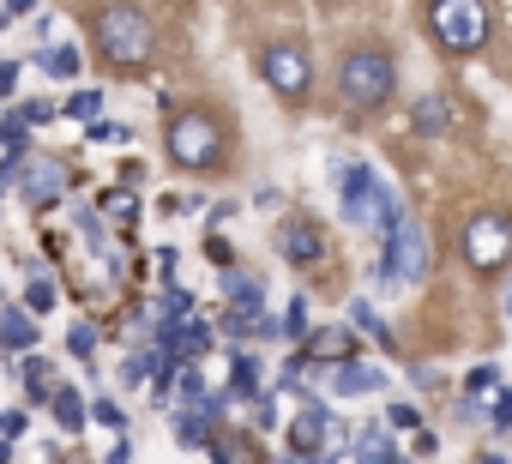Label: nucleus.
<instances>
[{"instance_id": "nucleus-29", "label": "nucleus", "mask_w": 512, "mask_h": 464, "mask_svg": "<svg viewBox=\"0 0 512 464\" xmlns=\"http://www.w3.org/2000/svg\"><path fill=\"white\" fill-rule=\"evenodd\" d=\"M494 434H512V392H494V410H488Z\"/></svg>"}, {"instance_id": "nucleus-9", "label": "nucleus", "mask_w": 512, "mask_h": 464, "mask_svg": "<svg viewBox=\"0 0 512 464\" xmlns=\"http://www.w3.org/2000/svg\"><path fill=\"white\" fill-rule=\"evenodd\" d=\"M260 73H266V85H272L278 97H302L308 79H314V61H308V49H296V43H272V49L260 55Z\"/></svg>"}, {"instance_id": "nucleus-37", "label": "nucleus", "mask_w": 512, "mask_h": 464, "mask_svg": "<svg viewBox=\"0 0 512 464\" xmlns=\"http://www.w3.org/2000/svg\"><path fill=\"white\" fill-rule=\"evenodd\" d=\"M205 254H211L217 266H229V242H223V236H211V242H205Z\"/></svg>"}, {"instance_id": "nucleus-41", "label": "nucleus", "mask_w": 512, "mask_h": 464, "mask_svg": "<svg viewBox=\"0 0 512 464\" xmlns=\"http://www.w3.org/2000/svg\"><path fill=\"white\" fill-rule=\"evenodd\" d=\"M326 464H356V458H326Z\"/></svg>"}, {"instance_id": "nucleus-25", "label": "nucleus", "mask_w": 512, "mask_h": 464, "mask_svg": "<svg viewBox=\"0 0 512 464\" xmlns=\"http://www.w3.org/2000/svg\"><path fill=\"white\" fill-rule=\"evenodd\" d=\"M67 350L85 362V356L97 350V326H91V320H73V332H67Z\"/></svg>"}, {"instance_id": "nucleus-6", "label": "nucleus", "mask_w": 512, "mask_h": 464, "mask_svg": "<svg viewBox=\"0 0 512 464\" xmlns=\"http://www.w3.org/2000/svg\"><path fill=\"white\" fill-rule=\"evenodd\" d=\"M163 145H169V163L175 169H211L223 157V133H217L211 115H175Z\"/></svg>"}, {"instance_id": "nucleus-32", "label": "nucleus", "mask_w": 512, "mask_h": 464, "mask_svg": "<svg viewBox=\"0 0 512 464\" xmlns=\"http://www.w3.org/2000/svg\"><path fill=\"white\" fill-rule=\"evenodd\" d=\"M109 211H115V217L133 229V217H139V199H133V193H115V199H109Z\"/></svg>"}, {"instance_id": "nucleus-24", "label": "nucleus", "mask_w": 512, "mask_h": 464, "mask_svg": "<svg viewBox=\"0 0 512 464\" xmlns=\"http://www.w3.org/2000/svg\"><path fill=\"white\" fill-rule=\"evenodd\" d=\"M25 127H31V121H25V109H13V115H7V121H0V145H7V151H13V157H19V151H25Z\"/></svg>"}, {"instance_id": "nucleus-14", "label": "nucleus", "mask_w": 512, "mask_h": 464, "mask_svg": "<svg viewBox=\"0 0 512 464\" xmlns=\"http://www.w3.org/2000/svg\"><path fill=\"white\" fill-rule=\"evenodd\" d=\"M223 296L241 314H266V290H260V278H247V272H223Z\"/></svg>"}, {"instance_id": "nucleus-28", "label": "nucleus", "mask_w": 512, "mask_h": 464, "mask_svg": "<svg viewBox=\"0 0 512 464\" xmlns=\"http://www.w3.org/2000/svg\"><path fill=\"white\" fill-rule=\"evenodd\" d=\"M25 308H31V314H49V308H55V284H49V278H37V284L25 290Z\"/></svg>"}, {"instance_id": "nucleus-10", "label": "nucleus", "mask_w": 512, "mask_h": 464, "mask_svg": "<svg viewBox=\"0 0 512 464\" xmlns=\"http://www.w3.org/2000/svg\"><path fill=\"white\" fill-rule=\"evenodd\" d=\"M332 428H338V422H332V410H326V404L314 398V404H308V410H302V416L290 422V446H296L302 458H314V452H326Z\"/></svg>"}, {"instance_id": "nucleus-39", "label": "nucleus", "mask_w": 512, "mask_h": 464, "mask_svg": "<svg viewBox=\"0 0 512 464\" xmlns=\"http://www.w3.org/2000/svg\"><path fill=\"white\" fill-rule=\"evenodd\" d=\"M211 464H235V452L229 446H211Z\"/></svg>"}, {"instance_id": "nucleus-13", "label": "nucleus", "mask_w": 512, "mask_h": 464, "mask_svg": "<svg viewBox=\"0 0 512 464\" xmlns=\"http://www.w3.org/2000/svg\"><path fill=\"white\" fill-rule=\"evenodd\" d=\"M0 344L7 350H37V314L31 308H0Z\"/></svg>"}, {"instance_id": "nucleus-20", "label": "nucleus", "mask_w": 512, "mask_h": 464, "mask_svg": "<svg viewBox=\"0 0 512 464\" xmlns=\"http://www.w3.org/2000/svg\"><path fill=\"white\" fill-rule=\"evenodd\" d=\"M229 392H235V398H260V362H253V356H235V368H229Z\"/></svg>"}, {"instance_id": "nucleus-12", "label": "nucleus", "mask_w": 512, "mask_h": 464, "mask_svg": "<svg viewBox=\"0 0 512 464\" xmlns=\"http://www.w3.org/2000/svg\"><path fill=\"white\" fill-rule=\"evenodd\" d=\"M380 386H386V368H374V362H338L332 368L338 398H362V392H380Z\"/></svg>"}, {"instance_id": "nucleus-21", "label": "nucleus", "mask_w": 512, "mask_h": 464, "mask_svg": "<svg viewBox=\"0 0 512 464\" xmlns=\"http://www.w3.org/2000/svg\"><path fill=\"white\" fill-rule=\"evenodd\" d=\"M19 374H25V392H31V404H49V398H55V386H49L55 374H49V362H43V356H31Z\"/></svg>"}, {"instance_id": "nucleus-43", "label": "nucleus", "mask_w": 512, "mask_h": 464, "mask_svg": "<svg viewBox=\"0 0 512 464\" xmlns=\"http://www.w3.org/2000/svg\"><path fill=\"white\" fill-rule=\"evenodd\" d=\"M506 314H512V290H506Z\"/></svg>"}, {"instance_id": "nucleus-26", "label": "nucleus", "mask_w": 512, "mask_h": 464, "mask_svg": "<svg viewBox=\"0 0 512 464\" xmlns=\"http://www.w3.org/2000/svg\"><path fill=\"white\" fill-rule=\"evenodd\" d=\"M308 332H314V326H308V302H290V308H284V332H278V338H308Z\"/></svg>"}, {"instance_id": "nucleus-17", "label": "nucleus", "mask_w": 512, "mask_h": 464, "mask_svg": "<svg viewBox=\"0 0 512 464\" xmlns=\"http://www.w3.org/2000/svg\"><path fill=\"white\" fill-rule=\"evenodd\" d=\"M350 332H368L374 344H386V350H392V326L368 308V296H356V302H350Z\"/></svg>"}, {"instance_id": "nucleus-33", "label": "nucleus", "mask_w": 512, "mask_h": 464, "mask_svg": "<svg viewBox=\"0 0 512 464\" xmlns=\"http://www.w3.org/2000/svg\"><path fill=\"white\" fill-rule=\"evenodd\" d=\"M392 428H422V416L410 404H392Z\"/></svg>"}, {"instance_id": "nucleus-35", "label": "nucleus", "mask_w": 512, "mask_h": 464, "mask_svg": "<svg viewBox=\"0 0 512 464\" xmlns=\"http://www.w3.org/2000/svg\"><path fill=\"white\" fill-rule=\"evenodd\" d=\"M103 464H133V440H115V446H109V458H103Z\"/></svg>"}, {"instance_id": "nucleus-7", "label": "nucleus", "mask_w": 512, "mask_h": 464, "mask_svg": "<svg viewBox=\"0 0 512 464\" xmlns=\"http://www.w3.org/2000/svg\"><path fill=\"white\" fill-rule=\"evenodd\" d=\"M458 248H464V260L476 272H500L512 260V223L506 217H476L464 236H458Z\"/></svg>"}, {"instance_id": "nucleus-38", "label": "nucleus", "mask_w": 512, "mask_h": 464, "mask_svg": "<svg viewBox=\"0 0 512 464\" xmlns=\"http://www.w3.org/2000/svg\"><path fill=\"white\" fill-rule=\"evenodd\" d=\"M7 13L19 19V13H37V0H7Z\"/></svg>"}, {"instance_id": "nucleus-15", "label": "nucleus", "mask_w": 512, "mask_h": 464, "mask_svg": "<svg viewBox=\"0 0 512 464\" xmlns=\"http://www.w3.org/2000/svg\"><path fill=\"white\" fill-rule=\"evenodd\" d=\"M356 464H404V458L392 452V434L380 422H368V428H356Z\"/></svg>"}, {"instance_id": "nucleus-16", "label": "nucleus", "mask_w": 512, "mask_h": 464, "mask_svg": "<svg viewBox=\"0 0 512 464\" xmlns=\"http://www.w3.org/2000/svg\"><path fill=\"white\" fill-rule=\"evenodd\" d=\"M37 67L49 79H79V49L73 43H49V49H37Z\"/></svg>"}, {"instance_id": "nucleus-40", "label": "nucleus", "mask_w": 512, "mask_h": 464, "mask_svg": "<svg viewBox=\"0 0 512 464\" xmlns=\"http://www.w3.org/2000/svg\"><path fill=\"white\" fill-rule=\"evenodd\" d=\"M476 464H506V458H500V452H488V458H476Z\"/></svg>"}, {"instance_id": "nucleus-4", "label": "nucleus", "mask_w": 512, "mask_h": 464, "mask_svg": "<svg viewBox=\"0 0 512 464\" xmlns=\"http://www.w3.org/2000/svg\"><path fill=\"white\" fill-rule=\"evenodd\" d=\"M392 55L386 49H350L344 55V67H338V91H344V103L350 109H380L386 97H392Z\"/></svg>"}, {"instance_id": "nucleus-42", "label": "nucleus", "mask_w": 512, "mask_h": 464, "mask_svg": "<svg viewBox=\"0 0 512 464\" xmlns=\"http://www.w3.org/2000/svg\"><path fill=\"white\" fill-rule=\"evenodd\" d=\"M0 464H7V440H0Z\"/></svg>"}, {"instance_id": "nucleus-27", "label": "nucleus", "mask_w": 512, "mask_h": 464, "mask_svg": "<svg viewBox=\"0 0 512 464\" xmlns=\"http://www.w3.org/2000/svg\"><path fill=\"white\" fill-rule=\"evenodd\" d=\"M85 139H91V145H127L133 133H127V127H115V121H91V133H85Z\"/></svg>"}, {"instance_id": "nucleus-34", "label": "nucleus", "mask_w": 512, "mask_h": 464, "mask_svg": "<svg viewBox=\"0 0 512 464\" xmlns=\"http://www.w3.org/2000/svg\"><path fill=\"white\" fill-rule=\"evenodd\" d=\"M25 121H31V127H43V121H55V103H31V109H25Z\"/></svg>"}, {"instance_id": "nucleus-18", "label": "nucleus", "mask_w": 512, "mask_h": 464, "mask_svg": "<svg viewBox=\"0 0 512 464\" xmlns=\"http://www.w3.org/2000/svg\"><path fill=\"white\" fill-rule=\"evenodd\" d=\"M49 404H55V422H61L67 434H79V428H85V416H91V404H85V398H79L73 386H61V392H55Z\"/></svg>"}, {"instance_id": "nucleus-3", "label": "nucleus", "mask_w": 512, "mask_h": 464, "mask_svg": "<svg viewBox=\"0 0 512 464\" xmlns=\"http://www.w3.org/2000/svg\"><path fill=\"white\" fill-rule=\"evenodd\" d=\"M380 290H410L428 278V236H422V223H398L392 236H380V266H374Z\"/></svg>"}, {"instance_id": "nucleus-30", "label": "nucleus", "mask_w": 512, "mask_h": 464, "mask_svg": "<svg viewBox=\"0 0 512 464\" xmlns=\"http://www.w3.org/2000/svg\"><path fill=\"white\" fill-rule=\"evenodd\" d=\"M91 416H97L103 428H127V416H121V404H115V398H97V404H91Z\"/></svg>"}, {"instance_id": "nucleus-19", "label": "nucleus", "mask_w": 512, "mask_h": 464, "mask_svg": "<svg viewBox=\"0 0 512 464\" xmlns=\"http://www.w3.org/2000/svg\"><path fill=\"white\" fill-rule=\"evenodd\" d=\"M308 344H314V356H326V362H350V332H344V326H320V332H308Z\"/></svg>"}, {"instance_id": "nucleus-36", "label": "nucleus", "mask_w": 512, "mask_h": 464, "mask_svg": "<svg viewBox=\"0 0 512 464\" xmlns=\"http://www.w3.org/2000/svg\"><path fill=\"white\" fill-rule=\"evenodd\" d=\"M13 85H19V67H13V61H0V97H13Z\"/></svg>"}, {"instance_id": "nucleus-5", "label": "nucleus", "mask_w": 512, "mask_h": 464, "mask_svg": "<svg viewBox=\"0 0 512 464\" xmlns=\"http://www.w3.org/2000/svg\"><path fill=\"white\" fill-rule=\"evenodd\" d=\"M428 25H434V43L452 49V55H470V49L488 43V7L482 0H434Z\"/></svg>"}, {"instance_id": "nucleus-1", "label": "nucleus", "mask_w": 512, "mask_h": 464, "mask_svg": "<svg viewBox=\"0 0 512 464\" xmlns=\"http://www.w3.org/2000/svg\"><path fill=\"white\" fill-rule=\"evenodd\" d=\"M338 205L356 229H374V236H392V229L404 223V199L368 169V163H344L338 169Z\"/></svg>"}, {"instance_id": "nucleus-11", "label": "nucleus", "mask_w": 512, "mask_h": 464, "mask_svg": "<svg viewBox=\"0 0 512 464\" xmlns=\"http://www.w3.org/2000/svg\"><path fill=\"white\" fill-rule=\"evenodd\" d=\"M278 254L290 260V266H320V254H326V236L308 223V217H296L284 236H278Z\"/></svg>"}, {"instance_id": "nucleus-31", "label": "nucleus", "mask_w": 512, "mask_h": 464, "mask_svg": "<svg viewBox=\"0 0 512 464\" xmlns=\"http://www.w3.org/2000/svg\"><path fill=\"white\" fill-rule=\"evenodd\" d=\"M31 422H25V410H0V440H19Z\"/></svg>"}, {"instance_id": "nucleus-8", "label": "nucleus", "mask_w": 512, "mask_h": 464, "mask_svg": "<svg viewBox=\"0 0 512 464\" xmlns=\"http://www.w3.org/2000/svg\"><path fill=\"white\" fill-rule=\"evenodd\" d=\"M13 181H19V199H25L31 211H49V205L67 193V163H61V157H19Z\"/></svg>"}, {"instance_id": "nucleus-2", "label": "nucleus", "mask_w": 512, "mask_h": 464, "mask_svg": "<svg viewBox=\"0 0 512 464\" xmlns=\"http://www.w3.org/2000/svg\"><path fill=\"white\" fill-rule=\"evenodd\" d=\"M97 43H103V55L115 67H145L151 49H157V31H151V19L139 7L115 0V7H103V19H97Z\"/></svg>"}, {"instance_id": "nucleus-22", "label": "nucleus", "mask_w": 512, "mask_h": 464, "mask_svg": "<svg viewBox=\"0 0 512 464\" xmlns=\"http://www.w3.org/2000/svg\"><path fill=\"white\" fill-rule=\"evenodd\" d=\"M446 127V97H422L416 103V133H440Z\"/></svg>"}, {"instance_id": "nucleus-23", "label": "nucleus", "mask_w": 512, "mask_h": 464, "mask_svg": "<svg viewBox=\"0 0 512 464\" xmlns=\"http://www.w3.org/2000/svg\"><path fill=\"white\" fill-rule=\"evenodd\" d=\"M67 115H73V121H97V115H103V91H73V97H67Z\"/></svg>"}]
</instances>
